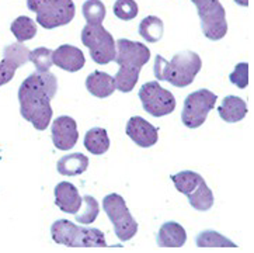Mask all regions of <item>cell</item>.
<instances>
[{"mask_svg": "<svg viewBox=\"0 0 254 253\" xmlns=\"http://www.w3.org/2000/svg\"><path fill=\"white\" fill-rule=\"evenodd\" d=\"M58 79L54 74L35 72L30 75L18 89L20 114L34 128L44 131L48 128L52 118L51 100L57 96Z\"/></svg>", "mask_w": 254, "mask_h": 253, "instance_id": "6da1fadb", "label": "cell"}, {"mask_svg": "<svg viewBox=\"0 0 254 253\" xmlns=\"http://www.w3.org/2000/svg\"><path fill=\"white\" fill-rule=\"evenodd\" d=\"M114 61L120 65V71L114 76L115 89L129 93L138 83L142 66L150 59V49L142 42L121 38L115 45Z\"/></svg>", "mask_w": 254, "mask_h": 253, "instance_id": "7a4b0ae2", "label": "cell"}, {"mask_svg": "<svg viewBox=\"0 0 254 253\" xmlns=\"http://www.w3.org/2000/svg\"><path fill=\"white\" fill-rule=\"evenodd\" d=\"M201 66V58L192 51H181L172 58L170 62L162 55H156L155 76L157 81L172 83L176 87H187L194 82Z\"/></svg>", "mask_w": 254, "mask_h": 253, "instance_id": "3957f363", "label": "cell"}, {"mask_svg": "<svg viewBox=\"0 0 254 253\" xmlns=\"http://www.w3.org/2000/svg\"><path fill=\"white\" fill-rule=\"evenodd\" d=\"M55 244L67 248H106V237L99 228H84L67 220H58L51 227Z\"/></svg>", "mask_w": 254, "mask_h": 253, "instance_id": "277c9868", "label": "cell"}, {"mask_svg": "<svg viewBox=\"0 0 254 253\" xmlns=\"http://www.w3.org/2000/svg\"><path fill=\"white\" fill-rule=\"evenodd\" d=\"M27 6L37 14V23L47 30L69 24L76 13L72 0H27Z\"/></svg>", "mask_w": 254, "mask_h": 253, "instance_id": "5b68a950", "label": "cell"}, {"mask_svg": "<svg viewBox=\"0 0 254 253\" xmlns=\"http://www.w3.org/2000/svg\"><path fill=\"white\" fill-rule=\"evenodd\" d=\"M103 208L114 225V232L120 241H129L138 232V222L131 215L123 196L111 193L104 197Z\"/></svg>", "mask_w": 254, "mask_h": 253, "instance_id": "8992f818", "label": "cell"}, {"mask_svg": "<svg viewBox=\"0 0 254 253\" xmlns=\"http://www.w3.org/2000/svg\"><path fill=\"white\" fill-rule=\"evenodd\" d=\"M197 7L201 28L206 38L219 41L228 33L226 11L219 0H191Z\"/></svg>", "mask_w": 254, "mask_h": 253, "instance_id": "52a82bcc", "label": "cell"}, {"mask_svg": "<svg viewBox=\"0 0 254 253\" xmlns=\"http://www.w3.org/2000/svg\"><path fill=\"white\" fill-rule=\"evenodd\" d=\"M82 42L90 51L91 59L99 65H107L115 58V41L103 24H87L82 31Z\"/></svg>", "mask_w": 254, "mask_h": 253, "instance_id": "ba28073f", "label": "cell"}, {"mask_svg": "<svg viewBox=\"0 0 254 253\" xmlns=\"http://www.w3.org/2000/svg\"><path fill=\"white\" fill-rule=\"evenodd\" d=\"M216 100L218 96L208 89H199L194 93H190L184 100L181 113L183 124L191 130L199 128L205 123L208 113L216 104Z\"/></svg>", "mask_w": 254, "mask_h": 253, "instance_id": "9c48e42d", "label": "cell"}, {"mask_svg": "<svg viewBox=\"0 0 254 253\" xmlns=\"http://www.w3.org/2000/svg\"><path fill=\"white\" fill-rule=\"evenodd\" d=\"M139 98L143 110L153 117L172 114L176 108V97L172 91L163 89L160 83L148 82L139 89Z\"/></svg>", "mask_w": 254, "mask_h": 253, "instance_id": "30bf717a", "label": "cell"}, {"mask_svg": "<svg viewBox=\"0 0 254 253\" xmlns=\"http://www.w3.org/2000/svg\"><path fill=\"white\" fill-rule=\"evenodd\" d=\"M51 137L59 151H70L79 139L77 124L69 115H61L52 123Z\"/></svg>", "mask_w": 254, "mask_h": 253, "instance_id": "8fae6325", "label": "cell"}, {"mask_svg": "<svg viewBox=\"0 0 254 253\" xmlns=\"http://www.w3.org/2000/svg\"><path fill=\"white\" fill-rule=\"evenodd\" d=\"M127 135L140 148H150L159 139V128L139 115L131 117L127 123Z\"/></svg>", "mask_w": 254, "mask_h": 253, "instance_id": "7c38bea8", "label": "cell"}, {"mask_svg": "<svg viewBox=\"0 0 254 253\" xmlns=\"http://www.w3.org/2000/svg\"><path fill=\"white\" fill-rule=\"evenodd\" d=\"M52 64L59 66L66 72H77L84 66L86 59L80 49L73 45L65 44V45L58 47L52 52Z\"/></svg>", "mask_w": 254, "mask_h": 253, "instance_id": "4fadbf2b", "label": "cell"}, {"mask_svg": "<svg viewBox=\"0 0 254 253\" xmlns=\"http://www.w3.org/2000/svg\"><path fill=\"white\" fill-rule=\"evenodd\" d=\"M55 204L59 210L67 214H76L80 210L83 201L79 190L69 181H61L55 187Z\"/></svg>", "mask_w": 254, "mask_h": 253, "instance_id": "5bb4252c", "label": "cell"}, {"mask_svg": "<svg viewBox=\"0 0 254 253\" xmlns=\"http://www.w3.org/2000/svg\"><path fill=\"white\" fill-rule=\"evenodd\" d=\"M187 241V232L179 222L169 221L160 227L156 242L159 248H183Z\"/></svg>", "mask_w": 254, "mask_h": 253, "instance_id": "9a60e30c", "label": "cell"}, {"mask_svg": "<svg viewBox=\"0 0 254 253\" xmlns=\"http://www.w3.org/2000/svg\"><path fill=\"white\" fill-rule=\"evenodd\" d=\"M86 89L90 91L94 97L106 98L110 97L115 90L114 78L106 72L94 71L86 79Z\"/></svg>", "mask_w": 254, "mask_h": 253, "instance_id": "2e32d148", "label": "cell"}, {"mask_svg": "<svg viewBox=\"0 0 254 253\" xmlns=\"http://www.w3.org/2000/svg\"><path fill=\"white\" fill-rule=\"evenodd\" d=\"M218 114L226 123H239L247 115V104L238 96H226L218 107Z\"/></svg>", "mask_w": 254, "mask_h": 253, "instance_id": "e0dca14e", "label": "cell"}, {"mask_svg": "<svg viewBox=\"0 0 254 253\" xmlns=\"http://www.w3.org/2000/svg\"><path fill=\"white\" fill-rule=\"evenodd\" d=\"M57 168L62 176H77L87 170L89 158L83 154H69L58 161Z\"/></svg>", "mask_w": 254, "mask_h": 253, "instance_id": "ac0fdd59", "label": "cell"}, {"mask_svg": "<svg viewBox=\"0 0 254 253\" xmlns=\"http://www.w3.org/2000/svg\"><path fill=\"white\" fill-rule=\"evenodd\" d=\"M84 147L93 155H103L110 148V139L104 128H91L84 135Z\"/></svg>", "mask_w": 254, "mask_h": 253, "instance_id": "d6986e66", "label": "cell"}, {"mask_svg": "<svg viewBox=\"0 0 254 253\" xmlns=\"http://www.w3.org/2000/svg\"><path fill=\"white\" fill-rule=\"evenodd\" d=\"M164 33V24L162 18L156 16L145 17L139 24V35L148 42L160 41Z\"/></svg>", "mask_w": 254, "mask_h": 253, "instance_id": "ffe728a7", "label": "cell"}, {"mask_svg": "<svg viewBox=\"0 0 254 253\" xmlns=\"http://www.w3.org/2000/svg\"><path fill=\"white\" fill-rule=\"evenodd\" d=\"M172 181L174 183V187L177 188L180 193L189 196L190 193H192L205 180L201 174H198L195 171L184 170L177 173V174H173Z\"/></svg>", "mask_w": 254, "mask_h": 253, "instance_id": "44dd1931", "label": "cell"}, {"mask_svg": "<svg viewBox=\"0 0 254 253\" xmlns=\"http://www.w3.org/2000/svg\"><path fill=\"white\" fill-rule=\"evenodd\" d=\"M189 201L191 207H194L197 211H208L213 205V193L211 188L206 186V183L202 181L192 193H190Z\"/></svg>", "mask_w": 254, "mask_h": 253, "instance_id": "7402d4cb", "label": "cell"}, {"mask_svg": "<svg viewBox=\"0 0 254 253\" xmlns=\"http://www.w3.org/2000/svg\"><path fill=\"white\" fill-rule=\"evenodd\" d=\"M10 30L14 34L18 42L28 41L37 35V24L34 23L33 18L27 16L17 17L10 25Z\"/></svg>", "mask_w": 254, "mask_h": 253, "instance_id": "603a6c76", "label": "cell"}, {"mask_svg": "<svg viewBox=\"0 0 254 253\" xmlns=\"http://www.w3.org/2000/svg\"><path fill=\"white\" fill-rule=\"evenodd\" d=\"M198 248H238L229 238L223 237L219 232L208 229L197 237Z\"/></svg>", "mask_w": 254, "mask_h": 253, "instance_id": "cb8c5ba5", "label": "cell"}, {"mask_svg": "<svg viewBox=\"0 0 254 253\" xmlns=\"http://www.w3.org/2000/svg\"><path fill=\"white\" fill-rule=\"evenodd\" d=\"M82 13L83 17L87 21V24L97 25L103 24V21L106 18L107 10L101 0H87L83 3Z\"/></svg>", "mask_w": 254, "mask_h": 253, "instance_id": "d4e9b609", "label": "cell"}, {"mask_svg": "<svg viewBox=\"0 0 254 253\" xmlns=\"http://www.w3.org/2000/svg\"><path fill=\"white\" fill-rule=\"evenodd\" d=\"M82 201L84 203V205L82 204L80 210L74 214V218L77 222L80 224H84V225H90L93 224L97 215L100 212V205L99 201L91 196H84L82 198Z\"/></svg>", "mask_w": 254, "mask_h": 253, "instance_id": "484cf974", "label": "cell"}, {"mask_svg": "<svg viewBox=\"0 0 254 253\" xmlns=\"http://www.w3.org/2000/svg\"><path fill=\"white\" fill-rule=\"evenodd\" d=\"M52 49L40 47L30 52V62H33L38 72H48L52 64Z\"/></svg>", "mask_w": 254, "mask_h": 253, "instance_id": "4316f807", "label": "cell"}, {"mask_svg": "<svg viewBox=\"0 0 254 253\" xmlns=\"http://www.w3.org/2000/svg\"><path fill=\"white\" fill-rule=\"evenodd\" d=\"M138 3L135 0H117L114 4V14L120 20L129 21L138 16Z\"/></svg>", "mask_w": 254, "mask_h": 253, "instance_id": "83f0119b", "label": "cell"}, {"mask_svg": "<svg viewBox=\"0 0 254 253\" xmlns=\"http://www.w3.org/2000/svg\"><path fill=\"white\" fill-rule=\"evenodd\" d=\"M230 82L235 86H238L239 89H246L249 84V65L246 62L238 64L235 71L229 76Z\"/></svg>", "mask_w": 254, "mask_h": 253, "instance_id": "f1b7e54d", "label": "cell"}, {"mask_svg": "<svg viewBox=\"0 0 254 253\" xmlns=\"http://www.w3.org/2000/svg\"><path fill=\"white\" fill-rule=\"evenodd\" d=\"M18 69V66L11 62L8 58L3 57V61L0 62V86L8 83L16 75V71Z\"/></svg>", "mask_w": 254, "mask_h": 253, "instance_id": "f546056e", "label": "cell"}, {"mask_svg": "<svg viewBox=\"0 0 254 253\" xmlns=\"http://www.w3.org/2000/svg\"><path fill=\"white\" fill-rule=\"evenodd\" d=\"M236 3H238L239 6H242V7H247L249 6V0H235Z\"/></svg>", "mask_w": 254, "mask_h": 253, "instance_id": "4dcf8cb0", "label": "cell"}]
</instances>
